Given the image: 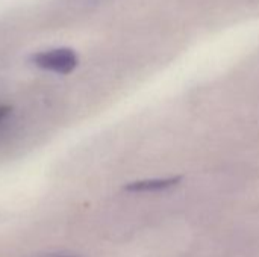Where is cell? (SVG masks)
Masks as SVG:
<instances>
[{
    "label": "cell",
    "instance_id": "6da1fadb",
    "mask_svg": "<svg viewBox=\"0 0 259 257\" xmlns=\"http://www.w3.org/2000/svg\"><path fill=\"white\" fill-rule=\"evenodd\" d=\"M32 64L44 71H52L56 74H70L76 70L79 64L77 53L68 47L50 48L38 52L30 58Z\"/></svg>",
    "mask_w": 259,
    "mask_h": 257
},
{
    "label": "cell",
    "instance_id": "7a4b0ae2",
    "mask_svg": "<svg viewBox=\"0 0 259 257\" xmlns=\"http://www.w3.org/2000/svg\"><path fill=\"white\" fill-rule=\"evenodd\" d=\"M182 182V176H170V177H159V179H144V180H135L127 185H124L126 192L132 194H156V192H165L173 188H176Z\"/></svg>",
    "mask_w": 259,
    "mask_h": 257
},
{
    "label": "cell",
    "instance_id": "3957f363",
    "mask_svg": "<svg viewBox=\"0 0 259 257\" xmlns=\"http://www.w3.org/2000/svg\"><path fill=\"white\" fill-rule=\"evenodd\" d=\"M11 111H12V109H11L9 106H0V121L5 120V118L11 114Z\"/></svg>",
    "mask_w": 259,
    "mask_h": 257
},
{
    "label": "cell",
    "instance_id": "277c9868",
    "mask_svg": "<svg viewBox=\"0 0 259 257\" xmlns=\"http://www.w3.org/2000/svg\"><path fill=\"white\" fill-rule=\"evenodd\" d=\"M55 257H80V256H76V254H65V256H55Z\"/></svg>",
    "mask_w": 259,
    "mask_h": 257
}]
</instances>
